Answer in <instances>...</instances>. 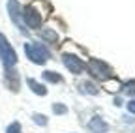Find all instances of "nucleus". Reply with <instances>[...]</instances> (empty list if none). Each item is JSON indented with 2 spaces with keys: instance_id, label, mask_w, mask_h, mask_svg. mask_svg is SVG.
Returning <instances> with one entry per match:
<instances>
[{
  "instance_id": "1",
  "label": "nucleus",
  "mask_w": 135,
  "mask_h": 133,
  "mask_svg": "<svg viewBox=\"0 0 135 133\" xmlns=\"http://www.w3.org/2000/svg\"><path fill=\"white\" fill-rule=\"evenodd\" d=\"M88 73L94 77V79H99V81H107L109 77H113V70H111V66L103 60H99V58H92L88 62Z\"/></svg>"
},
{
  "instance_id": "2",
  "label": "nucleus",
  "mask_w": 135,
  "mask_h": 133,
  "mask_svg": "<svg viewBox=\"0 0 135 133\" xmlns=\"http://www.w3.org/2000/svg\"><path fill=\"white\" fill-rule=\"evenodd\" d=\"M25 53H26V56L32 62H36V64H45L49 60V51H47V47L41 45V43H25Z\"/></svg>"
},
{
  "instance_id": "3",
  "label": "nucleus",
  "mask_w": 135,
  "mask_h": 133,
  "mask_svg": "<svg viewBox=\"0 0 135 133\" xmlns=\"http://www.w3.org/2000/svg\"><path fill=\"white\" fill-rule=\"evenodd\" d=\"M0 58H2V64L6 68H13L17 64V53L13 51L11 43L8 41L4 34H0Z\"/></svg>"
},
{
  "instance_id": "4",
  "label": "nucleus",
  "mask_w": 135,
  "mask_h": 133,
  "mask_svg": "<svg viewBox=\"0 0 135 133\" xmlns=\"http://www.w3.org/2000/svg\"><path fill=\"white\" fill-rule=\"evenodd\" d=\"M23 21L28 28H40L41 26V15L36 9V6H26L23 8Z\"/></svg>"
},
{
  "instance_id": "5",
  "label": "nucleus",
  "mask_w": 135,
  "mask_h": 133,
  "mask_svg": "<svg viewBox=\"0 0 135 133\" xmlns=\"http://www.w3.org/2000/svg\"><path fill=\"white\" fill-rule=\"evenodd\" d=\"M62 62H64V66L68 70H70L73 75H79V73H83L84 71V62L79 58V56H75V55H62Z\"/></svg>"
},
{
  "instance_id": "6",
  "label": "nucleus",
  "mask_w": 135,
  "mask_h": 133,
  "mask_svg": "<svg viewBox=\"0 0 135 133\" xmlns=\"http://www.w3.org/2000/svg\"><path fill=\"white\" fill-rule=\"evenodd\" d=\"M8 11H9L11 21L21 28V4L17 0H8Z\"/></svg>"
},
{
  "instance_id": "7",
  "label": "nucleus",
  "mask_w": 135,
  "mask_h": 133,
  "mask_svg": "<svg viewBox=\"0 0 135 133\" xmlns=\"http://www.w3.org/2000/svg\"><path fill=\"white\" fill-rule=\"evenodd\" d=\"M88 129L92 133H105V131H109V124L105 120H101L99 116H94V118L88 122Z\"/></svg>"
},
{
  "instance_id": "8",
  "label": "nucleus",
  "mask_w": 135,
  "mask_h": 133,
  "mask_svg": "<svg viewBox=\"0 0 135 133\" xmlns=\"http://www.w3.org/2000/svg\"><path fill=\"white\" fill-rule=\"evenodd\" d=\"M8 73H6V82H8V86L11 90H17L19 88V77H17V71H11L9 68H6Z\"/></svg>"
},
{
  "instance_id": "9",
  "label": "nucleus",
  "mask_w": 135,
  "mask_h": 133,
  "mask_svg": "<svg viewBox=\"0 0 135 133\" xmlns=\"http://www.w3.org/2000/svg\"><path fill=\"white\" fill-rule=\"evenodd\" d=\"M26 82H28V86H30V90H32L34 94H38V96H45V94H47V88H45L43 85H40V82H36L34 79H28Z\"/></svg>"
},
{
  "instance_id": "10",
  "label": "nucleus",
  "mask_w": 135,
  "mask_h": 133,
  "mask_svg": "<svg viewBox=\"0 0 135 133\" xmlns=\"http://www.w3.org/2000/svg\"><path fill=\"white\" fill-rule=\"evenodd\" d=\"M41 38L45 41H49V43H56L58 41V34H56L55 30H51V28H43L41 30Z\"/></svg>"
},
{
  "instance_id": "11",
  "label": "nucleus",
  "mask_w": 135,
  "mask_h": 133,
  "mask_svg": "<svg viewBox=\"0 0 135 133\" xmlns=\"http://www.w3.org/2000/svg\"><path fill=\"white\" fill-rule=\"evenodd\" d=\"M43 79L47 82H62V75H58L56 71H43Z\"/></svg>"
},
{
  "instance_id": "12",
  "label": "nucleus",
  "mask_w": 135,
  "mask_h": 133,
  "mask_svg": "<svg viewBox=\"0 0 135 133\" xmlns=\"http://www.w3.org/2000/svg\"><path fill=\"white\" fill-rule=\"evenodd\" d=\"M79 90L86 92V94H98V88L92 85V82H83V85L79 86Z\"/></svg>"
},
{
  "instance_id": "13",
  "label": "nucleus",
  "mask_w": 135,
  "mask_h": 133,
  "mask_svg": "<svg viewBox=\"0 0 135 133\" xmlns=\"http://www.w3.org/2000/svg\"><path fill=\"white\" fill-rule=\"evenodd\" d=\"M53 112H55V114H66V112H68V107L62 105V103H55V105H53Z\"/></svg>"
},
{
  "instance_id": "14",
  "label": "nucleus",
  "mask_w": 135,
  "mask_h": 133,
  "mask_svg": "<svg viewBox=\"0 0 135 133\" xmlns=\"http://www.w3.org/2000/svg\"><path fill=\"white\" fill-rule=\"evenodd\" d=\"M6 133H23V131H21V124H19V122L9 124V126H8V129H6Z\"/></svg>"
},
{
  "instance_id": "15",
  "label": "nucleus",
  "mask_w": 135,
  "mask_h": 133,
  "mask_svg": "<svg viewBox=\"0 0 135 133\" xmlns=\"http://www.w3.org/2000/svg\"><path fill=\"white\" fill-rule=\"evenodd\" d=\"M124 92L128 94V96H135V81H129L128 85L124 86Z\"/></svg>"
},
{
  "instance_id": "16",
  "label": "nucleus",
  "mask_w": 135,
  "mask_h": 133,
  "mask_svg": "<svg viewBox=\"0 0 135 133\" xmlns=\"http://www.w3.org/2000/svg\"><path fill=\"white\" fill-rule=\"evenodd\" d=\"M32 118H34V122L40 124V126H47V118H45L43 114H40V112H38V114H34Z\"/></svg>"
},
{
  "instance_id": "17",
  "label": "nucleus",
  "mask_w": 135,
  "mask_h": 133,
  "mask_svg": "<svg viewBox=\"0 0 135 133\" xmlns=\"http://www.w3.org/2000/svg\"><path fill=\"white\" fill-rule=\"evenodd\" d=\"M128 111L135 114V99H131V101H128Z\"/></svg>"
}]
</instances>
